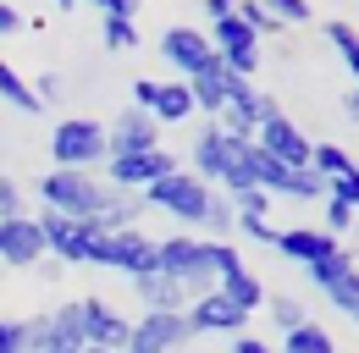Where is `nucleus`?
Segmentation results:
<instances>
[{
    "mask_svg": "<svg viewBox=\"0 0 359 353\" xmlns=\"http://www.w3.org/2000/svg\"><path fill=\"white\" fill-rule=\"evenodd\" d=\"M34 193H39V205L50 216L78 221V226H89L94 237L100 232H128L144 216L138 193H122V188H111L105 176H94V172H39Z\"/></svg>",
    "mask_w": 359,
    "mask_h": 353,
    "instance_id": "1",
    "label": "nucleus"
},
{
    "mask_svg": "<svg viewBox=\"0 0 359 353\" xmlns=\"http://www.w3.org/2000/svg\"><path fill=\"white\" fill-rule=\"evenodd\" d=\"M243 155H249V144H238V138H226V132L205 127L199 138H194V176L210 182V188H222L226 199H232V193H249Z\"/></svg>",
    "mask_w": 359,
    "mask_h": 353,
    "instance_id": "2",
    "label": "nucleus"
},
{
    "mask_svg": "<svg viewBox=\"0 0 359 353\" xmlns=\"http://www.w3.org/2000/svg\"><path fill=\"white\" fill-rule=\"evenodd\" d=\"M50 160H55V172H94V166H105V122L61 116L50 127Z\"/></svg>",
    "mask_w": 359,
    "mask_h": 353,
    "instance_id": "3",
    "label": "nucleus"
},
{
    "mask_svg": "<svg viewBox=\"0 0 359 353\" xmlns=\"http://www.w3.org/2000/svg\"><path fill=\"white\" fill-rule=\"evenodd\" d=\"M155 270L172 276L188 298H205V293L216 287V270H210V254H205V237H188V232L155 243Z\"/></svg>",
    "mask_w": 359,
    "mask_h": 353,
    "instance_id": "4",
    "label": "nucleus"
},
{
    "mask_svg": "<svg viewBox=\"0 0 359 353\" xmlns=\"http://www.w3.org/2000/svg\"><path fill=\"white\" fill-rule=\"evenodd\" d=\"M210 182H199L194 172H172V176H161V182H149L138 199L149 205V210H161V216H172L182 221V226H205V210H210Z\"/></svg>",
    "mask_w": 359,
    "mask_h": 353,
    "instance_id": "5",
    "label": "nucleus"
},
{
    "mask_svg": "<svg viewBox=\"0 0 359 353\" xmlns=\"http://www.w3.org/2000/svg\"><path fill=\"white\" fill-rule=\"evenodd\" d=\"M89 265L122 270L128 282H138V276L155 270V243L138 226H128V232H100V237H89Z\"/></svg>",
    "mask_w": 359,
    "mask_h": 353,
    "instance_id": "6",
    "label": "nucleus"
},
{
    "mask_svg": "<svg viewBox=\"0 0 359 353\" xmlns=\"http://www.w3.org/2000/svg\"><path fill=\"white\" fill-rule=\"evenodd\" d=\"M310 282L326 293V304L337 309V314H348L359 326V265L348 249H337V254H326V260L310 265Z\"/></svg>",
    "mask_w": 359,
    "mask_h": 353,
    "instance_id": "7",
    "label": "nucleus"
},
{
    "mask_svg": "<svg viewBox=\"0 0 359 353\" xmlns=\"http://www.w3.org/2000/svg\"><path fill=\"white\" fill-rule=\"evenodd\" d=\"M188 342H194L188 314H138V320H128L122 353H177Z\"/></svg>",
    "mask_w": 359,
    "mask_h": 353,
    "instance_id": "8",
    "label": "nucleus"
},
{
    "mask_svg": "<svg viewBox=\"0 0 359 353\" xmlns=\"http://www.w3.org/2000/svg\"><path fill=\"white\" fill-rule=\"evenodd\" d=\"M105 182L111 188H122V193H144L149 182H161V176L177 172V155L172 149H138V155H116V160H105Z\"/></svg>",
    "mask_w": 359,
    "mask_h": 353,
    "instance_id": "9",
    "label": "nucleus"
},
{
    "mask_svg": "<svg viewBox=\"0 0 359 353\" xmlns=\"http://www.w3.org/2000/svg\"><path fill=\"white\" fill-rule=\"evenodd\" d=\"M72 320H78L83 348H111V353H122V342H128V320L105 304V298H72Z\"/></svg>",
    "mask_w": 359,
    "mask_h": 353,
    "instance_id": "10",
    "label": "nucleus"
},
{
    "mask_svg": "<svg viewBox=\"0 0 359 353\" xmlns=\"http://www.w3.org/2000/svg\"><path fill=\"white\" fill-rule=\"evenodd\" d=\"M161 61H166L182 83H188L194 72H205V67L216 61V50H210V39H205L199 28H182V22H172V28L161 34Z\"/></svg>",
    "mask_w": 359,
    "mask_h": 353,
    "instance_id": "11",
    "label": "nucleus"
},
{
    "mask_svg": "<svg viewBox=\"0 0 359 353\" xmlns=\"http://www.w3.org/2000/svg\"><path fill=\"white\" fill-rule=\"evenodd\" d=\"M138 149H161V122H155L149 111L128 105V111L105 127V160H116V155H138Z\"/></svg>",
    "mask_w": 359,
    "mask_h": 353,
    "instance_id": "12",
    "label": "nucleus"
},
{
    "mask_svg": "<svg viewBox=\"0 0 359 353\" xmlns=\"http://www.w3.org/2000/svg\"><path fill=\"white\" fill-rule=\"evenodd\" d=\"M255 149H266L271 160H282V166H293V172H304V166H310V132L304 127H293V122H287V116H271L266 127L255 132Z\"/></svg>",
    "mask_w": 359,
    "mask_h": 353,
    "instance_id": "13",
    "label": "nucleus"
},
{
    "mask_svg": "<svg viewBox=\"0 0 359 353\" xmlns=\"http://www.w3.org/2000/svg\"><path fill=\"white\" fill-rule=\"evenodd\" d=\"M28 353H83L72 304H61V309H50V314H39V320H28Z\"/></svg>",
    "mask_w": 359,
    "mask_h": 353,
    "instance_id": "14",
    "label": "nucleus"
},
{
    "mask_svg": "<svg viewBox=\"0 0 359 353\" xmlns=\"http://www.w3.org/2000/svg\"><path fill=\"white\" fill-rule=\"evenodd\" d=\"M39 221V237H45V254H55L61 265H89V226H78V221H67V216H34Z\"/></svg>",
    "mask_w": 359,
    "mask_h": 353,
    "instance_id": "15",
    "label": "nucleus"
},
{
    "mask_svg": "<svg viewBox=\"0 0 359 353\" xmlns=\"http://www.w3.org/2000/svg\"><path fill=\"white\" fill-rule=\"evenodd\" d=\"M182 314H188L194 337H205V331H216V337H243V326H249V314H243V309H232L222 293H216V287H210L205 298H194Z\"/></svg>",
    "mask_w": 359,
    "mask_h": 353,
    "instance_id": "16",
    "label": "nucleus"
},
{
    "mask_svg": "<svg viewBox=\"0 0 359 353\" xmlns=\"http://www.w3.org/2000/svg\"><path fill=\"white\" fill-rule=\"evenodd\" d=\"M45 260V237H39V221L34 216H11L0 221V265L22 270V265H39Z\"/></svg>",
    "mask_w": 359,
    "mask_h": 353,
    "instance_id": "17",
    "label": "nucleus"
},
{
    "mask_svg": "<svg viewBox=\"0 0 359 353\" xmlns=\"http://www.w3.org/2000/svg\"><path fill=\"white\" fill-rule=\"evenodd\" d=\"M238 83H249V78H238V72H226L222 67V55L205 67V72H194L188 78V94H194V111H210V116H222V105L232 99V88Z\"/></svg>",
    "mask_w": 359,
    "mask_h": 353,
    "instance_id": "18",
    "label": "nucleus"
},
{
    "mask_svg": "<svg viewBox=\"0 0 359 353\" xmlns=\"http://www.w3.org/2000/svg\"><path fill=\"white\" fill-rule=\"evenodd\" d=\"M276 249L287 254V260H299L310 270L315 260H326V254H337L343 243L332 237V232H320V226H287V232H276Z\"/></svg>",
    "mask_w": 359,
    "mask_h": 353,
    "instance_id": "19",
    "label": "nucleus"
},
{
    "mask_svg": "<svg viewBox=\"0 0 359 353\" xmlns=\"http://www.w3.org/2000/svg\"><path fill=\"white\" fill-rule=\"evenodd\" d=\"M133 293H138V304H144V314H182V309L194 304L188 293H182L172 276H161V270H149V276H138L133 282Z\"/></svg>",
    "mask_w": 359,
    "mask_h": 353,
    "instance_id": "20",
    "label": "nucleus"
},
{
    "mask_svg": "<svg viewBox=\"0 0 359 353\" xmlns=\"http://www.w3.org/2000/svg\"><path fill=\"white\" fill-rule=\"evenodd\" d=\"M149 116L166 127V122H188L194 116V94H188V83H155V99H149Z\"/></svg>",
    "mask_w": 359,
    "mask_h": 353,
    "instance_id": "21",
    "label": "nucleus"
},
{
    "mask_svg": "<svg viewBox=\"0 0 359 353\" xmlns=\"http://www.w3.org/2000/svg\"><path fill=\"white\" fill-rule=\"evenodd\" d=\"M216 293H222V298H226L232 309H243V314L266 309V282H260V276H249V270H238V276L216 282Z\"/></svg>",
    "mask_w": 359,
    "mask_h": 353,
    "instance_id": "22",
    "label": "nucleus"
},
{
    "mask_svg": "<svg viewBox=\"0 0 359 353\" xmlns=\"http://www.w3.org/2000/svg\"><path fill=\"white\" fill-rule=\"evenodd\" d=\"M0 105H11V111H22V116H39L45 105L34 99V83L11 67V61H0Z\"/></svg>",
    "mask_w": 359,
    "mask_h": 353,
    "instance_id": "23",
    "label": "nucleus"
},
{
    "mask_svg": "<svg viewBox=\"0 0 359 353\" xmlns=\"http://www.w3.org/2000/svg\"><path fill=\"white\" fill-rule=\"evenodd\" d=\"M276 353H337V342H332V331H326L320 320H304L299 331L282 337V348H276Z\"/></svg>",
    "mask_w": 359,
    "mask_h": 353,
    "instance_id": "24",
    "label": "nucleus"
},
{
    "mask_svg": "<svg viewBox=\"0 0 359 353\" xmlns=\"http://www.w3.org/2000/svg\"><path fill=\"white\" fill-rule=\"evenodd\" d=\"M326 39H332V50L343 55V67H348V78H354V88H359V34L348 22H326Z\"/></svg>",
    "mask_w": 359,
    "mask_h": 353,
    "instance_id": "25",
    "label": "nucleus"
},
{
    "mask_svg": "<svg viewBox=\"0 0 359 353\" xmlns=\"http://www.w3.org/2000/svg\"><path fill=\"white\" fill-rule=\"evenodd\" d=\"M100 39H105V50H133L138 44V17H105V22H100Z\"/></svg>",
    "mask_w": 359,
    "mask_h": 353,
    "instance_id": "26",
    "label": "nucleus"
},
{
    "mask_svg": "<svg viewBox=\"0 0 359 353\" xmlns=\"http://www.w3.org/2000/svg\"><path fill=\"white\" fill-rule=\"evenodd\" d=\"M266 309H271V320L282 326V337H287V331H299V326L310 320V309L299 304V298H287V293H282V298H266Z\"/></svg>",
    "mask_w": 359,
    "mask_h": 353,
    "instance_id": "27",
    "label": "nucleus"
},
{
    "mask_svg": "<svg viewBox=\"0 0 359 353\" xmlns=\"http://www.w3.org/2000/svg\"><path fill=\"white\" fill-rule=\"evenodd\" d=\"M205 254H210V270H216V282H226V276H238V270H243V260H238V249H232V243H216V237H205Z\"/></svg>",
    "mask_w": 359,
    "mask_h": 353,
    "instance_id": "28",
    "label": "nucleus"
},
{
    "mask_svg": "<svg viewBox=\"0 0 359 353\" xmlns=\"http://www.w3.org/2000/svg\"><path fill=\"white\" fill-rule=\"evenodd\" d=\"M205 232H216V243H226V232H232V199H226L222 188L210 193V210H205Z\"/></svg>",
    "mask_w": 359,
    "mask_h": 353,
    "instance_id": "29",
    "label": "nucleus"
},
{
    "mask_svg": "<svg viewBox=\"0 0 359 353\" xmlns=\"http://www.w3.org/2000/svg\"><path fill=\"white\" fill-rule=\"evenodd\" d=\"M266 17L282 28V22H310V0H260Z\"/></svg>",
    "mask_w": 359,
    "mask_h": 353,
    "instance_id": "30",
    "label": "nucleus"
},
{
    "mask_svg": "<svg viewBox=\"0 0 359 353\" xmlns=\"http://www.w3.org/2000/svg\"><path fill=\"white\" fill-rule=\"evenodd\" d=\"M232 232H243V237H255V243H276L271 216H238V210H232Z\"/></svg>",
    "mask_w": 359,
    "mask_h": 353,
    "instance_id": "31",
    "label": "nucleus"
},
{
    "mask_svg": "<svg viewBox=\"0 0 359 353\" xmlns=\"http://www.w3.org/2000/svg\"><path fill=\"white\" fill-rule=\"evenodd\" d=\"M238 22H249V34H255V39L276 34V22L266 17V6H260V0H243V6H238Z\"/></svg>",
    "mask_w": 359,
    "mask_h": 353,
    "instance_id": "32",
    "label": "nucleus"
},
{
    "mask_svg": "<svg viewBox=\"0 0 359 353\" xmlns=\"http://www.w3.org/2000/svg\"><path fill=\"white\" fill-rule=\"evenodd\" d=\"M22 199H28V193H22V182H17V176H6V172H0V221L22 216Z\"/></svg>",
    "mask_w": 359,
    "mask_h": 353,
    "instance_id": "33",
    "label": "nucleus"
},
{
    "mask_svg": "<svg viewBox=\"0 0 359 353\" xmlns=\"http://www.w3.org/2000/svg\"><path fill=\"white\" fill-rule=\"evenodd\" d=\"M326 193H332L337 205H348V210H359V166H354L348 176H332V182H326Z\"/></svg>",
    "mask_w": 359,
    "mask_h": 353,
    "instance_id": "34",
    "label": "nucleus"
},
{
    "mask_svg": "<svg viewBox=\"0 0 359 353\" xmlns=\"http://www.w3.org/2000/svg\"><path fill=\"white\" fill-rule=\"evenodd\" d=\"M0 353H28V320H0Z\"/></svg>",
    "mask_w": 359,
    "mask_h": 353,
    "instance_id": "35",
    "label": "nucleus"
},
{
    "mask_svg": "<svg viewBox=\"0 0 359 353\" xmlns=\"http://www.w3.org/2000/svg\"><path fill=\"white\" fill-rule=\"evenodd\" d=\"M348 226H354V210H348V205H337V199H326V226H320V232H332V237H337V232H348Z\"/></svg>",
    "mask_w": 359,
    "mask_h": 353,
    "instance_id": "36",
    "label": "nucleus"
},
{
    "mask_svg": "<svg viewBox=\"0 0 359 353\" xmlns=\"http://www.w3.org/2000/svg\"><path fill=\"white\" fill-rule=\"evenodd\" d=\"M34 99H39V105H55V99H61V78H55V72H39V78H34Z\"/></svg>",
    "mask_w": 359,
    "mask_h": 353,
    "instance_id": "37",
    "label": "nucleus"
},
{
    "mask_svg": "<svg viewBox=\"0 0 359 353\" xmlns=\"http://www.w3.org/2000/svg\"><path fill=\"white\" fill-rule=\"evenodd\" d=\"M6 34H22V11L11 6V0H0V39Z\"/></svg>",
    "mask_w": 359,
    "mask_h": 353,
    "instance_id": "38",
    "label": "nucleus"
},
{
    "mask_svg": "<svg viewBox=\"0 0 359 353\" xmlns=\"http://www.w3.org/2000/svg\"><path fill=\"white\" fill-rule=\"evenodd\" d=\"M89 6H100L105 17H138V0H89Z\"/></svg>",
    "mask_w": 359,
    "mask_h": 353,
    "instance_id": "39",
    "label": "nucleus"
},
{
    "mask_svg": "<svg viewBox=\"0 0 359 353\" xmlns=\"http://www.w3.org/2000/svg\"><path fill=\"white\" fill-rule=\"evenodd\" d=\"M149 99H155V78H133V105L149 111Z\"/></svg>",
    "mask_w": 359,
    "mask_h": 353,
    "instance_id": "40",
    "label": "nucleus"
},
{
    "mask_svg": "<svg viewBox=\"0 0 359 353\" xmlns=\"http://www.w3.org/2000/svg\"><path fill=\"white\" fill-rule=\"evenodd\" d=\"M205 11H210V22H222V17L238 11V0H205Z\"/></svg>",
    "mask_w": 359,
    "mask_h": 353,
    "instance_id": "41",
    "label": "nucleus"
},
{
    "mask_svg": "<svg viewBox=\"0 0 359 353\" xmlns=\"http://www.w3.org/2000/svg\"><path fill=\"white\" fill-rule=\"evenodd\" d=\"M232 353H276V348H266L260 337H238V342H232Z\"/></svg>",
    "mask_w": 359,
    "mask_h": 353,
    "instance_id": "42",
    "label": "nucleus"
},
{
    "mask_svg": "<svg viewBox=\"0 0 359 353\" xmlns=\"http://www.w3.org/2000/svg\"><path fill=\"white\" fill-rule=\"evenodd\" d=\"M343 111H348V122H359V88H348V94H343Z\"/></svg>",
    "mask_w": 359,
    "mask_h": 353,
    "instance_id": "43",
    "label": "nucleus"
},
{
    "mask_svg": "<svg viewBox=\"0 0 359 353\" xmlns=\"http://www.w3.org/2000/svg\"><path fill=\"white\" fill-rule=\"evenodd\" d=\"M50 6H55V11H72V6H78V0H50Z\"/></svg>",
    "mask_w": 359,
    "mask_h": 353,
    "instance_id": "44",
    "label": "nucleus"
},
{
    "mask_svg": "<svg viewBox=\"0 0 359 353\" xmlns=\"http://www.w3.org/2000/svg\"><path fill=\"white\" fill-rule=\"evenodd\" d=\"M83 353H111V348H83Z\"/></svg>",
    "mask_w": 359,
    "mask_h": 353,
    "instance_id": "45",
    "label": "nucleus"
}]
</instances>
